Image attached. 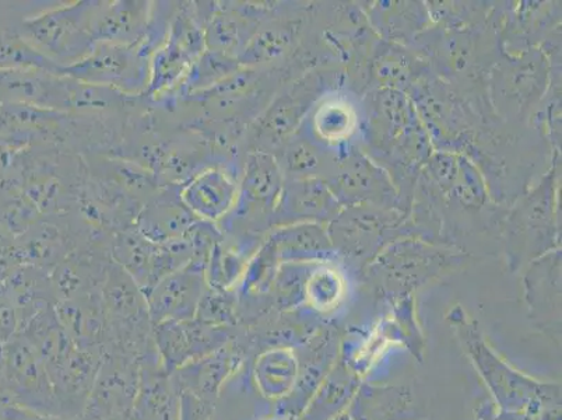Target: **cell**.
I'll list each match as a JSON object with an SVG mask.
<instances>
[{
	"instance_id": "6da1fadb",
	"label": "cell",
	"mask_w": 562,
	"mask_h": 420,
	"mask_svg": "<svg viewBox=\"0 0 562 420\" xmlns=\"http://www.w3.org/2000/svg\"><path fill=\"white\" fill-rule=\"evenodd\" d=\"M95 2L64 4L23 19L20 35L60 70L79 63L93 51L97 41L91 30Z\"/></svg>"
},
{
	"instance_id": "7a4b0ae2",
	"label": "cell",
	"mask_w": 562,
	"mask_h": 420,
	"mask_svg": "<svg viewBox=\"0 0 562 420\" xmlns=\"http://www.w3.org/2000/svg\"><path fill=\"white\" fill-rule=\"evenodd\" d=\"M151 56L139 45L97 43L86 58L60 70L79 84L105 87L133 96L146 91L150 80Z\"/></svg>"
},
{
	"instance_id": "3957f363",
	"label": "cell",
	"mask_w": 562,
	"mask_h": 420,
	"mask_svg": "<svg viewBox=\"0 0 562 420\" xmlns=\"http://www.w3.org/2000/svg\"><path fill=\"white\" fill-rule=\"evenodd\" d=\"M75 80L44 70H0V109L74 110Z\"/></svg>"
},
{
	"instance_id": "277c9868",
	"label": "cell",
	"mask_w": 562,
	"mask_h": 420,
	"mask_svg": "<svg viewBox=\"0 0 562 420\" xmlns=\"http://www.w3.org/2000/svg\"><path fill=\"white\" fill-rule=\"evenodd\" d=\"M238 194L237 178L223 166H211L193 174L180 188L178 197L193 218L204 223H220L233 212Z\"/></svg>"
},
{
	"instance_id": "5b68a950",
	"label": "cell",
	"mask_w": 562,
	"mask_h": 420,
	"mask_svg": "<svg viewBox=\"0 0 562 420\" xmlns=\"http://www.w3.org/2000/svg\"><path fill=\"white\" fill-rule=\"evenodd\" d=\"M150 4L137 0L95 2L91 30L97 43L139 44L149 27L153 10Z\"/></svg>"
},
{
	"instance_id": "8992f818",
	"label": "cell",
	"mask_w": 562,
	"mask_h": 420,
	"mask_svg": "<svg viewBox=\"0 0 562 420\" xmlns=\"http://www.w3.org/2000/svg\"><path fill=\"white\" fill-rule=\"evenodd\" d=\"M195 222L180 197L173 199L162 195L142 213L139 232L153 243H176L192 232Z\"/></svg>"
},
{
	"instance_id": "52a82bcc",
	"label": "cell",
	"mask_w": 562,
	"mask_h": 420,
	"mask_svg": "<svg viewBox=\"0 0 562 420\" xmlns=\"http://www.w3.org/2000/svg\"><path fill=\"white\" fill-rule=\"evenodd\" d=\"M18 24L0 18V70H44L60 75L59 66L38 54L20 35Z\"/></svg>"
},
{
	"instance_id": "ba28073f",
	"label": "cell",
	"mask_w": 562,
	"mask_h": 420,
	"mask_svg": "<svg viewBox=\"0 0 562 420\" xmlns=\"http://www.w3.org/2000/svg\"><path fill=\"white\" fill-rule=\"evenodd\" d=\"M235 71H237V59L206 49L189 68L187 78L181 86L182 93L186 97L203 93V91L222 84Z\"/></svg>"
}]
</instances>
